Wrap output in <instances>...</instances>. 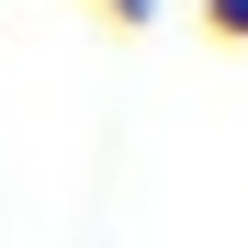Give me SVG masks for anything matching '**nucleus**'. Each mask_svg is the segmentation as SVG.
Masks as SVG:
<instances>
[{
	"mask_svg": "<svg viewBox=\"0 0 248 248\" xmlns=\"http://www.w3.org/2000/svg\"><path fill=\"white\" fill-rule=\"evenodd\" d=\"M102 23H124V34H136V23H147V0H102Z\"/></svg>",
	"mask_w": 248,
	"mask_h": 248,
	"instance_id": "f03ea898",
	"label": "nucleus"
},
{
	"mask_svg": "<svg viewBox=\"0 0 248 248\" xmlns=\"http://www.w3.org/2000/svg\"><path fill=\"white\" fill-rule=\"evenodd\" d=\"M203 34H226V46H248V0H203Z\"/></svg>",
	"mask_w": 248,
	"mask_h": 248,
	"instance_id": "f257e3e1",
	"label": "nucleus"
}]
</instances>
